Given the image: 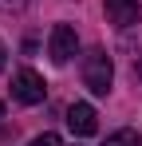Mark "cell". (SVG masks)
I'll return each instance as SVG.
<instances>
[{"instance_id":"obj_1","label":"cell","mask_w":142,"mask_h":146,"mask_svg":"<svg viewBox=\"0 0 142 146\" xmlns=\"http://www.w3.org/2000/svg\"><path fill=\"white\" fill-rule=\"evenodd\" d=\"M111 83H115V63H111V55L103 48H91L83 55V87H87L91 95H107Z\"/></svg>"},{"instance_id":"obj_2","label":"cell","mask_w":142,"mask_h":146,"mask_svg":"<svg viewBox=\"0 0 142 146\" xmlns=\"http://www.w3.org/2000/svg\"><path fill=\"white\" fill-rule=\"evenodd\" d=\"M47 95V83L40 71H32V67H24V71L12 75V99L16 103H24V107H36V103H44Z\"/></svg>"},{"instance_id":"obj_3","label":"cell","mask_w":142,"mask_h":146,"mask_svg":"<svg viewBox=\"0 0 142 146\" xmlns=\"http://www.w3.org/2000/svg\"><path fill=\"white\" fill-rule=\"evenodd\" d=\"M47 51H51V63H67L71 55L79 51V36L71 24H55L51 28V40H47Z\"/></svg>"},{"instance_id":"obj_4","label":"cell","mask_w":142,"mask_h":146,"mask_svg":"<svg viewBox=\"0 0 142 146\" xmlns=\"http://www.w3.org/2000/svg\"><path fill=\"white\" fill-rule=\"evenodd\" d=\"M67 126H71V134L91 138L95 130H99V115H95V107H91V103H71V107H67Z\"/></svg>"},{"instance_id":"obj_5","label":"cell","mask_w":142,"mask_h":146,"mask_svg":"<svg viewBox=\"0 0 142 146\" xmlns=\"http://www.w3.org/2000/svg\"><path fill=\"white\" fill-rule=\"evenodd\" d=\"M107 20H111L115 28H134L142 20L138 0H107Z\"/></svg>"},{"instance_id":"obj_6","label":"cell","mask_w":142,"mask_h":146,"mask_svg":"<svg viewBox=\"0 0 142 146\" xmlns=\"http://www.w3.org/2000/svg\"><path fill=\"white\" fill-rule=\"evenodd\" d=\"M103 146H142V138H138V130H115Z\"/></svg>"},{"instance_id":"obj_7","label":"cell","mask_w":142,"mask_h":146,"mask_svg":"<svg viewBox=\"0 0 142 146\" xmlns=\"http://www.w3.org/2000/svg\"><path fill=\"white\" fill-rule=\"evenodd\" d=\"M32 146H63V142H59V134L44 130V134H36V138H32Z\"/></svg>"},{"instance_id":"obj_8","label":"cell","mask_w":142,"mask_h":146,"mask_svg":"<svg viewBox=\"0 0 142 146\" xmlns=\"http://www.w3.org/2000/svg\"><path fill=\"white\" fill-rule=\"evenodd\" d=\"M0 71H4V40H0Z\"/></svg>"},{"instance_id":"obj_9","label":"cell","mask_w":142,"mask_h":146,"mask_svg":"<svg viewBox=\"0 0 142 146\" xmlns=\"http://www.w3.org/2000/svg\"><path fill=\"white\" fill-rule=\"evenodd\" d=\"M0 119H4V103H0Z\"/></svg>"}]
</instances>
